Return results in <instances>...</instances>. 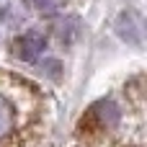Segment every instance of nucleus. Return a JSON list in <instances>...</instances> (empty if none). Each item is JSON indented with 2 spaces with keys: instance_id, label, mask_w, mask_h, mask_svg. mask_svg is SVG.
Segmentation results:
<instances>
[{
  "instance_id": "nucleus-3",
  "label": "nucleus",
  "mask_w": 147,
  "mask_h": 147,
  "mask_svg": "<svg viewBox=\"0 0 147 147\" xmlns=\"http://www.w3.org/2000/svg\"><path fill=\"white\" fill-rule=\"evenodd\" d=\"M116 31H119V36L124 39V41H129V44H134V47H140L142 44V21L134 16V13H121L119 16V21H116Z\"/></svg>"
},
{
  "instance_id": "nucleus-2",
  "label": "nucleus",
  "mask_w": 147,
  "mask_h": 147,
  "mask_svg": "<svg viewBox=\"0 0 147 147\" xmlns=\"http://www.w3.org/2000/svg\"><path fill=\"white\" fill-rule=\"evenodd\" d=\"M44 49H47V36L41 31H26L16 41V57L23 62H36Z\"/></svg>"
},
{
  "instance_id": "nucleus-5",
  "label": "nucleus",
  "mask_w": 147,
  "mask_h": 147,
  "mask_svg": "<svg viewBox=\"0 0 147 147\" xmlns=\"http://www.w3.org/2000/svg\"><path fill=\"white\" fill-rule=\"evenodd\" d=\"M31 3H34V8L41 10V13H54L57 8H62L65 0H31Z\"/></svg>"
},
{
  "instance_id": "nucleus-4",
  "label": "nucleus",
  "mask_w": 147,
  "mask_h": 147,
  "mask_svg": "<svg viewBox=\"0 0 147 147\" xmlns=\"http://www.w3.org/2000/svg\"><path fill=\"white\" fill-rule=\"evenodd\" d=\"M90 111H93V116L98 119L101 129H114V127L119 124V119H121V111H119V106H116L114 101H98Z\"/></svg>"
},
{
  "instance_id": "nucleus-1",
  "label": "nucleus",
  "mask_w": 147,
  "mask_h": 147,
  "mask_svg": "<svg viewBox=\"0 0 147 147\" xmlns=\"http://www.w3.org/2000/svg\"><path fill=\"white\" fill-rule=\"evenodd\" d=\"M23 124V88H0V142L10 140Z\"/></svg>"
}]
</instances>
